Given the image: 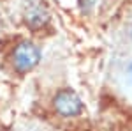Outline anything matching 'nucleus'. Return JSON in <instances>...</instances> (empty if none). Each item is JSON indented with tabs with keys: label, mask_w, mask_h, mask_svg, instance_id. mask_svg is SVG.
I'll return each instance as SVG.
<instances>
[{
	"label": "nucleus",
	"mask_w": 132,
	"mask_h": 131,
	"mask_svg": "<svg viewBox=\"0 0 132 131\" xmlns=\"http://www.w3.org/2000/svg\"><path fill=\"white\" fill-rule=\"evenodd\" d=\"M41 48L34 43V41L23 39L20 41L12 51H11V62H12V67L16 69V73L25 74L28 71L35 69L41 62Z\"/></svg>",
	"instance_id": "obj_1"
},
{
	"label": "nucleus",
	"mask_w": 132,
	"mask_h": 131,
	"mask_svg": "<svg viewBox=\"0 0 132 131\" xmlns=\"http://www.w3.org/2000/svg\"><path fill=\"white\" fill-rule=\"evenodd\" d=\"M53 110L63 119L78 117L83 112V101L72 89H62L53 98Z\"/></svg>",
	"instance_id": "obj_2"
},
{
	"label": "nucleus",
	"mask_w": 132,
	"mask_h": 131,
	"mask_svg": "<svg viewBox=\"0 0 132 131\" xmlns=\"http://www.w3.org/2000/svg\"><path fill=\"white\" fill-rule=\"evenodd\" d=\"M25 21L32 30H39L42 29L48 21H50V12L46 11L44 5L41 4H34L32 7H28L27 14H25Z\"/></svg>",
	"instance_id": "obj_3"
},
{
	"label": "nucleus",
	"mask_w": 132,
	"mask_h": 131,
	"mask_svg": "<svg viewBox=\"0 0 132 131\" xmlns=\"http://www.w3.org/2000/svg\"><path fill=\"white\" fill-rule=\"evenodd\" d=\"M78 2H79V7H81L83 12H90L97 0H78Z\"/></svg>",
	"instance_id": "obj_4"
},
{
	"label": "nucleus",
	"mask_w": 132,
	"mask_h": 131,
	"mask_svg": "<svg viewBox=\"0 0 132 131\" xmlns=\"http://www.w3.org/2000/svg\"><path fill=\"white\" fill-rule=\"evenodd\" d=\"M129 69H130V74H132V64H130V67H129Z\"/></svg>",
	"instance_id": "obj_5"
},
{
	"label": "nucleus",
	"mask_w": 132,
	"mask_h": 131,
	"mask_svg": "<svg viewBox=\"0 0 132 131\" xmlns=\"http://www.w3.org/2000/svg\"><path fill=\"white\" fill-rule=\"evenodd\" d=\"M130 36H132V27H130Z\"/></svg>",
	"instance_id": "obj_6"
}]
</instances>
